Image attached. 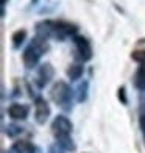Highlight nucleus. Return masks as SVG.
Listing matches in <instances>:
<instances>
[{
	"label": "nucleus",
	"instance_id": "obj_1",
	"mask_svg": "<svg viewBox=\"0 0 145 153\" xmlns=\"http://www.w3.org/2000/svg\"><path fill=\"white\" fill-rule=\"evenodd\" d=\"M52 99L55 103H58V105L64 106L69 103V100H70V88H69L64 81H58L55 83L53 88H52Z\"/></svg>",
	"mask_w": 145,
	"mask_h": 153
},
{
	"label": "nucleus",
	"instance_id": "obj_2",
	"mask_svg": "<svg viewBox=\"0 0 145 153\" xmlns=\"http://www.w3.org/2000/svg\"><path fill=\"white\" fill-rule=\"evenodd\" d=\"M52 130L55 136L58 139L59 137H66V136H70V131H72V122L64 116H58L56 119L53 120L52 123Z\"/></svg>",
	"mask_w": 145,
	"mask_h": 153
},
{
	"label": "nucleus",
	"instance_id": "obj_3",
	"mask_svg": "<svg viewBox=\"0 0 145 153\" xmlns=\"http://www.w3.org/2000/svg\"><path fill=\"white\" fill-rule=\"evenodd\" d=\"M75 41V45H77V50H78V55L83 61H89L92 58V47H91V42L83 38V36H75L73 38Z\"/></svg>",
	"mask_w": 145,
	"mask_h": 153
},
{
	"label": "nucleus",
	"instance_id": "obj_4",
	"mask_svg": "<svg viewBox=\"0 0 145 153\" xmlns=\"http://www.w3.org/2000/svg\"><path fill=\"white\" fill-rule=\"evenodd\" d=\"M34 109H36V120H38V123H44L47 120L48 114H50V108H48L47 102L44 99H36Z\"/></svg>",
	"mask_w": 145,
	"mask_h": 153
},
{
	"label": "nucleus",
	"instance_id": "obj_5",
	"mask_svg": "<svg viewBox=\"0 0 145 153\" xmlns=\"http://www.w3.org/2000/svg\"><path fill=\"white\" fill-rule=\"evenodd\" d=\"M8 114H10L11 119H14V120H19V119L22 120L28 116V108L25 105H20V103H13L8 108Z\"/></svg>",
	"mask_w": 145,
	"mask_h": 153
},
{
	"label": "nucleus",
	"instance_id": "obj_6",
	"mask_svg": "<svg viewBox=\"0 0 145 153\" xmlns=\"http://www.w3.org/2000/svg\"><path fill=\"white\" fill-rule=\"evenodd\" d=\"M53 67L52 64H42L39 69V86H44L45 83H48L52 78H53Z\"/></svg>",
	"mask_w": 145,
	"mask_h": 153
},
{
	"label": "nucleus",
	"instance_id": "obj_7",
	"mask_svg": "<svg viewBox=\"0 0 145 153\" xmlns=\"http://www.w3.org/2000/svg\"><path fill=\"white\" fill-rule=\"evenodd\" d=\"M134 86L139 91H145V64H142L134 75Z\"/></svg>",
	"mask_w": 145,
	"mask_h": 153
},
{
	"label": "nucleus",
	"instance_id": "obj_8",
	"mask_svg": "<svg viewBox=\"0 0 145 153\" xmlns=\"http://www.w3.org/2000/svg\"><path fill=\"white\" fill-rule=\"evenodd\" d=\"M13 150L17 153H34V147L28 141H17L13 145Z\"/></svg>",
	"mask_w": 145,
	"mask_h": 153
},
{
	"label": "nucleus",
	"instance_id": "obj_9",
	"mask_svg": "<svg viewBox=\"0 0 145 153\" xmlns=\"http://www.w3.org/2000/svg\"><path fill=\"white\" fill-rule=\"evenodd\" d=\"M67 75L70 80H78L80 76L83 75V66L81 64H72L70 67L67 69Z\"/></svg>",
	"mask_w": 145,
	"mask_h": 153
},
{
	"label": "nucleus",
	"instance_id": "obj_10",
	"mask_svg": "<svg viewBox=\"0 0 145 153\" xmlns=\"http://www.w3.org/2000/svg\"><path fill=\"white\" fill-rule=\"evenodd\" d=\"M25 38H27V31H25V30H17L14 34H13V38H11L13 45H14L16 48H19L20 44H22L24 41H25Z\"/></svg>",
	"mask_w": 145,
	"mask_h": 153
},
{
	"label": "nucleus",
	"instance_id": "obj_11",
	"mask_svg": "<svg viewBox=\"0 0 145 153\" xmlns=\"http://www.w3.org/2000/svg\"><path fill=\"white\" fill-rule=\"evenodd\" d=\"M58 142H59L61 147H64L66 150H75V145H73L72 139L69 137V136H66V137H59V139H58Z\"/></svg>",
	"mask_w": 145,
	"mask_h": 153
},
{
	"label": "nucleus",
	"instance_id": "obj_12",
	"mask_svg": "<svg viewBox=\"0 0 145 153\" xmlns=\"http://www.w3.org/2000/svg\"><path fill=\"white\" fill-rule=\"evenodd\" d=\"M131 58L134 61L141 62V64H145V50H136L131 53Z\"/></svg>",
	"mask_w": 145,
	"mask_h": 153
},
{
	"label": "nucleus",
	"instance_id": "obj_13",
	"mask_svg": "<svg viewBox=\"0 0 145 153\" xmlns=\"http://www.w3.org/2000/svg\"><path fill=\"white\" fill-rule=\"evenodd\" d=\"M20 131H22V130H20L19 127H14V125H10V127L6 128V133H8L10 136H16V134L20 133Z\"/></svg>",
	"mask_w": 145,
	"mask_h": 153
},
{
	"label": "nucleus",
	"instance_id": "obj_14",
	"mask_svg": "<svg viewBox=\"0 0 145 153\" xmlns=\"http://www.w3.org/2000/svg\"><path fill=\"white\" fill-rule=\"evenodd\" d=\"M86 89H87V83H83V86L80 88V97H78L80 102H83L86 99Z\"/></svg>",
	"mask_w": 145,
	"mask_h": 153
},
{
	"label": "nucleus",
	"instance_id": "obj_15",
	"mask_svg": "<svg viewBox=\"0 0 145 153\" xmlns=\"http://www.w3.org/2000/svg\"><path fill=\"white\" fill-rule=\"evenodd\" d=\"M119 99L122 100L123 105H127V95H125V88H120L119 89Z\"/></svg>",
	"mask_w": 145,
	"mask_h": 153
},
{
	"label": "nucleus",
	"instance_id": "obj_16",
	"mask_svg": "<svg viewBox=\"0 0 145 153\" xmlns=\"http://www.w3.org/2000/svg\"><path fill=\"white\" fill-rule=\"evenodd\" d=\"M142 127H144V128H145V116H144V117H142Z\"/></svg>",
	"mask_w": 145,
	"mask_h": 153
},
{
	"label": "nucleus",
	"instance_id": "obj_17",
	"mask_svg": "<svg viewBox=\"0 0 145 153\" xmlns=\"http://www.w3.org/2000/svg\"><path fill=\"white\" fill-rule=\"evenodd\" d=\"M6 3V0H2V5H5Z\"/></svg>",
	"mask_w": 145,
	"mask_h": 153
},
{
	"label": "nucleus",
	"instance_id": "obj_18",
	"mask_svg": "<svg viewBox=\"0 0 145 153\" xmlns=\"http://www.w3.org/2000/svg\"><path fill=\"white\" fill-rule=\"evenodd\" d=\"M31 2H33V3H36V2H38V0H31Z\"/></svg>",
	"mask_w": 145,
	"mask_h": 153
}]
</instances>
